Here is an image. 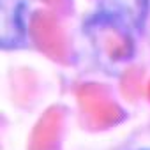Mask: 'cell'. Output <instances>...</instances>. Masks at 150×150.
Returning <instances> with one entry per match:
<instances>
[{"label":"cell","instance_id":"6da1fadb","mask_svg":"<svg viewBox=\"0 0 150 150\" xmlns=\"http://www.w3.org/2000/svg\"><path fill=\"white\" fill-rule=\"evenodd\" d=\"M143 150H150V148H143Z\"/></svg>","mask_w":150,"mask_h":150}]
</instances>
